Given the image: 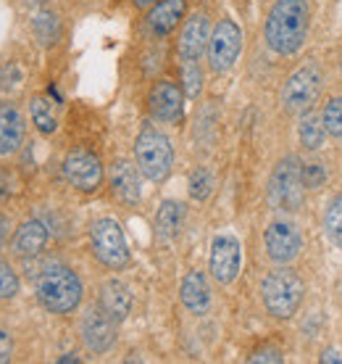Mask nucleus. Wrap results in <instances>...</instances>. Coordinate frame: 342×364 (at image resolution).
<instances>
[{
	"instance_id": "1",
	"label": "nucleus",
	"mask_w": 342,
	"mask_h": 364,
	"mask_svg": "<svg viewBox=\"0 0 342 364\" xmlns=\"http://www.w3.org/2000/svg\"><path fill=\"white\" fill-rule=\"evenodd\" d=\"M311 24V0H274L263 18V46L280 58H292L306 48Z\"/></svg>"
},
{
	"instance_id": "2",
	"label": "nucleus",
	"mask_w": 342,
	"mask_h": 364,
	"mask_svg": "<svg viewBox=\"0 0 342 364\" xmlns=\"http://www.w3.org/2000/svg\"><path fill=\"white\" fill-rule=\"evenodd\" d=\"M35 293L43 309L63 317L82 306L84 285H82L79 274L69 264H63L61 259H48L35 274Z\"/></svg>"
},
{
	"instance_id": "3",
	"label": "nucleus",
	"mask_w": 342,
	"mask_h": 364,
	"mask_svg": "<svg viewBox=\"0 0 342 364\" xmlns=\"http://www.w3.org/2000/svg\"><path fill=\"white\" fill-rule=\"evenodd\" d=\"M306 299V282L292 264H274L261 280V304L274 319L295 317Z\"/></svg>"
},
{
	"instance_id": "4",
	"label": "nucleus",
	"mask_w": 342,
	"mask_h": 364,
	"mask_svg": "<svg viewBox=\"0 0 342 364\" xmlns=\"http://www.w3.org/2000/svg\"><path fill=\"white\" fill-rule=\"evenodd\" d=\"M306 185H303V159L295 154L282 156L274 164L266 185V200L280 214H297L306 203Z\"/></svg>"
},
{
	"instance_id": "5",
	"label": "nucleus",
	"mask_w": 342,
	"mask_h": 364,
	"mask_svg": "<svg viewBox=\"0 0 342 364\" xmlns=\"http://www.w3.org/2000/svg\"><path fill=\"white\" fill-rule=\"evenodd\" d=\"M326 87V72L319 58H308L287 74L280 87V103L287 114H303L316 109Z\"/></svg>"
},
{
	"instance_id": "6",
	"label": "nucleus",
	"mask_w": 342,
	"mask_h": 364,
	"mask_svg": "<svg viewBox=\"0 0 342 364\" xmlns=\"http://www.w3.org/2000/svg\"><path fill=\"white\" fill-rule=\"evenodd\" d=\"M135 161L145 180L163 182L174 169V146L169 135L155 124H145L135 137Z\"/></svg>"
},
{
	"instance_id": "7",
	"label": "nucleus",
	"mask_w": 342,
	"mask_h": 364,
	"mask_svg": "<svg viewBox=\"0 0 342 364\" xmlns=\"http://www.w3.org/2000/svg\"><path fill=\"white\" fill-rule=\"evenodd\" d=\"M92 256L109 269H124L129 264V246L121 225L114 217H100L90 225Z\"/></svg>"
},
{
	"instance_id": "8",
	"label": "nucleus",
	"mask_w": 342,
	"mask_h": 364,
	"mask_svg": "<svg viewBox=\"0 0 342 364\" xmlns=\"http://www.w3.org/2000/svg\"><path fill=\"white\" fill-rule=\"evenodd\" d=\"M240 53H243V29H240V24L229 16L219 18L214 24L211 40H208V69L214 74H226L237 64Z\"/></svg>"
},
{
	"instance_id": "9",
	"label": "nucleus",
	"mask_w": 342,
	"mask_h": 364,
	"mask_svg": "<svg viewBox=\"0 0 342 364\" xmlns=\"http://www.w3.org/2000/svg\"><path fill=\"white\" fill-rule=\"evenodd\" d=\"M303 251V235L292 219H274L263 230V254L271 264H295Z\"/></svg>"
},
{
	"instance_id": "10",
	"label": "nucleus",
	"mask_w": 342,
	"mask_h": 364,
	"mask_svg": "<svg viewBox=\"0 0 342 364\" xmlns=\"http://www.w3.org/2000/svg\"><path fill=\"white\" fill-rule=\"evenodd\" d=\"M116 319L111 317L100 304L84 306V311L79 314V338L84 348L98 356L109 354L116 343Z\"/></svg>"
},
{
	"instance_id": "11",
	"label": "nucleus",
	"mask_w": 342,
	"mask_h": 364,
	"mask_svg": "<svg viewBox=\"0 0 342 364\" xmlns=\"http://www.w3.org/2000/svg\"><path fill=\"white\" fill-rule=\"evenodd\" d=\"M63 180L79 193H95L106 180V169L100 164V159L90 151H69L61 164Z\"/></svg>"
},
{
	"instance_id": "12",
	"label": "nucleus",
	"mask_w": 342,
	"mask_h": 364,
	"mask_svg": "<svg viewBox=\"0 0 342 364\" xmlns=\"http://www.w3.org/2000/svg\"><path fill=\"white\" fill-rule=\"evenodd\" d=\"M184 90L171 80H158L148 92V111L158 124H180L184 119Z\"/></svg>"
},
{
	"instance_id": "13",
	"label": "nucleus",
	"mask_w": 342,
	"mask_h": 364,
	"mask_svg": "<svg viewBox=\"0 0 342 364\" xmlns=\"http://www.w3.org/2000/svg\"><path fill=\"white\" fill-rule=\"evenodd\" d=\"M243 269V246L234 235H216L211 243L208 272L219 285H232Z\"/></svg>"
},
{
	"instance_id": "14",
	"label": "nucleus",
	"mask_w": 342,
	"mask_h": 364,
	"mask_svg": "<svg viewBox=\"0 0 342 364\" xmlns=\"http://www.w3.org/2000/svg\"><path fill=\"white\" fill-rule=\"evenodd\" d=\"M211 18L206 11H195L192 16L182 21L180 37H177V55L180 61H200L208 50V40H211Z\"/></svg>"
},
{
	"instance_id": "15",
	"label": "nucleus",
	"mask_w": 342,
	"mask_h": 364,
	"mask_svg": "<svg viewBox=\"0 0 342 364\" xmlns=\"http://www.w3.org/2000/svg\"><path fill=\"white\" fill-rule=\"evenodd\" d=\"M109 188L114 198L124 206H137L143 200V172L132 159H116L109 166Z\"/></svg>"
},
{
	"instance_id": "16",
	"label": "nucleus",
	"mask_w": 342,
	"mask_h": 364,
	"mask_svg": "<svg viewBox=\"0 0 342 364\" xmlns=\"http://www.w3.org/2000/svg\"><path fill=\"white\" fill-rule=\"evenodd\" d=\"M27 140V119L13 100H0V159L16 156Z\"/></svg>"
},
{
	"instance_id": "17",
	"label": "nucleus",
	"mask_w": 342,
	"mask_h": 364,
	"mask_svg": "<svg viewBox=\"0 0 342 364\" xmlns=\"http://www.w3.org/2000/svg\"><path fill=\"white\" fill-rule=\"evenodd\" d=\"M48 225L43 219L29 217L24 219L16 230H13V237H11V256L16 259H24V262H32L37 256L45 251L48 246Z\"/></svg>"
},
{
	"instance_id": "18",
	"label": "nucleus",
	"mask_w": 342,
	"mask_h": 364,
	"mask_svg": "<svg viewBox=\"0 0 342 364\" xmlns=\"http://www.w3.org/2000/svg\"><path fill=\"white\" fill-rule=\"evenodd\" d=\"M184 16H187V0H158L145 14V29L155 40H163L180 27Z\"/></svg>"
},
{
	"instance_id": "19",
	"label": "nucleus",
	"mask_w": 342,
	"mask_h": 364,
	"mask_svg": "<svg viewBox=\"0 0 342 364\" xmlns=\"http://www.w3.org/2000/svg\"><path fill=\"white\" fill-rule=\"evenodd\" d=\"M180 301L182 306L195 314V317H203L208 309H211V282H208V274L203 269H189L184 277H182L180 285Z\"/></svg>"
},
{
	"instance_id": "20",
	"label": "nucleus",
	"mask_w": 342,
	"mask_h": 364,
	"mask_svg": "<svg viewBox=\"0 0 342 364\" xmlns=\"http://www.w3.org/2000/svg\"><path fill=\"white\" fill-rule=\"evenodd\" d=\"M132 291H129V285L121 282L118 277H111L100 285V296H98V304L103 309L109 311L111 317L116 319V322H124L129 314H132Z\"/></svg>"
},
{
	"instance_id": "21",
	"label": "nucleus",
	"mask_w": 342,
	"mask_h": 364,
	"mask_svg": "<svg viewBox=\"0 0 342 364\" xmlns=\"http://www.w3.org/2000/svg\"><path fill=\"white\" fill-rule=\"evenodd\" d=\"M297 143L306 154H319L329 140V132L324 129V122L319 117L316 109H308L303 114H297Z\"/></svg>"
},
{
	"instance_id": "22",
	"label": "nucleus",
	"mask_w": 342,
	"mask_h": 364,
	"mask_svg": "<svg viewBox=\"0 0 342 364\" xmlns=\"http://www.w3.org/2000/svg\"><path fill=\"white\" fill-rule=\"evenodd\" d=\"M184 217H187V209H184L182 200H161V206L155 211V235L161 237V240H174L182 232V228H184Z\"/></svg>"
},
{
	"instance_id": "23",
	"label": "nucleus",
	"mask_w": 342,
	"mask_h": 364,
	"mask_svg": "<svg viewBox=\"0 0 342 364\" xmlns=\"http://www.w3.org/2000/svg\"><path fill=\"white\" fill-rule=\"evenodd\" d=\"M29 119H32V124L40 135H55V129H58V117H55L53 106H50V100L45 95H32L29 100Z\"/></svg>"
},
{
	"instance_id": "24",
	"label": "nucleus",
	"mask_w": 342,
	"mask_h": 364,
	"mask_svg": "<svg viewBox=\"0 0 342 364\" xmlns=\"http://www.w3.org/2000/svg\"><path fill=\"white\" fill-rule=\"evenodd\" d=\"M319 117L324 122V129L329 132V137L342 140V92L326 95L324 103L319 106Z\"/></svg>"
},
{
	"instance_id": "25",
	"label": "nucleus",
	"mask_w": 342,
	"mask_h": 364,
	"mask_svg": "<svg viewBox=\"0 0 342 364\" xmlns=\"http://www.w3.org/2000/svg\"><path fill=\"white\" fill-rule=\"evenodd\" d=\"M321 225H324V235L329 237V243H334L342 251V193L329 198Z\"/></svg>"
},
{
	"instance_id": "26",
	"label": "nucleus",
	"mask_w": 342,
	"mask_h": 364,
	"mask_svg": "<svg viewBox=\"0 0 342 364\" xmlns=\"http://www.w3.org/2000/svg\"><path fill=\"white\" fill-rule=\"evenodd\" d=\"M326 182H329V164L316 159V156H308L303 161V185H306L308 193L321 191Z\"/></svg>"
},
{
	"instance_id": "27",
	"label": "nucleus",
	"mask_w": 342,
	"mask_h": 364,
	"mask_svg": "<svg viewBox=\"0 0 342 364\" xmlns=\"http://www.w3.org/2000/svg\"><path fill=\"white\" fill-rule=\"evenodd\" d=\"M203 85H206V74H203V66L200 61H182V90L189 100H195L203 92Z\"/></svg>"
},
{
	"instance_id": "28",
	"label": "nucleus",
	"mask_w": 342,
	"mask_h": 364,
	"mask_svg": "<svg viewBox=\"0 0 342 364\" xmlns=\"http://www.w3.org/2000/svg\"><path fill=\"white\" fill-rule=\"evenodd\" d=\"M32 29H35L37 40L45 43V46H53V43H58V37H61V21L50 11L37 14L35 21H32Z\"/></svg>"
},
{
	"instance_id": "29",
	"label": "nucleus",
	"mask_w": 342,
	"mask_h": 364,
	"mask_svg": "<svg viewBox=\"0 0 342 364\" xmlns=\"http://www.w3.org/2000/svg\"><path fill=\"white\" fill-rule=\"evenodd\" d=\"M214 174H211V169H206V166H198L195 172L189 174V198L198 200V203H203V200L211 198V193H214Z\"/></svg>"
},
{
	"instance_id": "30",
	"label": "nucleus",
	"mask_w": 342,
	"mask_h": 364,
	"mask_svg": "<svg viewBox=\"0 0 342 364\" xmlns=\"http://www.w3.org/2000/svg\"><path fill=\"white\" fill-rule=\"evenodd\" d=\"M18 288H21V282H18V272L13 269L9 259H3L0 256V301H11L18 296Z\"/></svg>"
},
{
	"instance_id": "31",
	"label": "nucleus",
	"mask_w": 342,
	"mask_h": 364,
	"mask_svg": "<svg viewBox=\"0 0 342 364\" xmlns=\"http://www.w3.org/2000/svg\"><path fill=\"white\" fill-rule=\"evenodd\" d=\"M13 359V336L6 328H0V364Z\"/></svg>"
},
{
	"instance_id": "32",
	"label": "nucleus",
	"mask_w": 342,
	"mask_h": 364,
	"mask_svg": "<svg viewBox=\"0 0 342 364\" xmlns=\"http://www.w3.org/2000/svg\"><path fill=\"white\" fill-rule=\"evenodd\" d=\"M248 362H274V364H280V362H285V356H282V351L280 348H261V351H255V354L248 359Z\"/></svg>"
},
{
	"instance_id": "33",
	"label": "nucleus",
	"mask_w": 342,
	"mask_h": 364,
	"mask_svg": "<svg viewBox=\"0 0 342 364\" xmlns=\"http://www.w3.org/2000/svg\"><path fill=\"white\" fill-rule=\"evenodd\" d=\"M13 193V177L11 169H0V200H6Z\"/></svg>"
},
{
	"instance_id": "34",
	"label": "nucleus",
	"mask_w": 342,
	"mask_h": 364,
	"mask_svg": "<svg viewBox=\"0 0 342 364\" xmlns=\"http://www.w3.org/2000/svg\"><path fill=\"white\" fill-rule=\"evenodd\" d=\"M9 232H11V219L6 214H0V251L9 243Z\"/></svg>"
},
{
	"instance_id": "35",
	"label": "nucleus",
	"mask_w": 342,
	"mask_h": 364,
	"mask_svg": "<svg viewBox=\"0 0 342 364\" xmlns=\"http://www.w3.org/2000/svg\"><path fill=\"white\" fill-rule=\"evenodd\" d=\"M153 3H158V0H132V6H135V9H140V11H148Z\"/></svg>"
},
{
	"instance_id": "36",
	"label": "nucleus",
	"mask_w": 342,
	"mask_h": 364,
	"mask_svg": "<svg viewBox=\"0 0 342 364\" xmlns=\"http://www.w3.org/2000/svg\"><path fill=\"white\" fill-rule=\"evenodd\" d=\"M321 362H342V359L337 356V351H324V356H321Z\"/></svg>"
},
{
	"instance_id": "37",
	"label": "nucleus",
	"mask_w": 342,
	"mask_h": 364,
	"mask_svg": "<svg viewBox=\"0 0 342 364\" xmlns=\"http://www.w3.org/2000/svg\"><path fill=\"white\" fill-rule=\"evenodd\" d=\"M58 362H79V359H77L74 354H63L61 359H58Z\"/></svg>"
},
{
	"instance_id": "38",
	"label": "nucleus",
	"mask_w": 342,
	"mask_h": 364,
	"mask_svg": "<svg viewBox=\"0 0 342 364\" xmlns=\"http://www.w3.org/2000/svg\"><path fill=\"white\" fill-rule=\"evenodd\" d=\"M337 72H340V80H342V46H340V53H337Z\"/></svg>"
}]
</instances>
